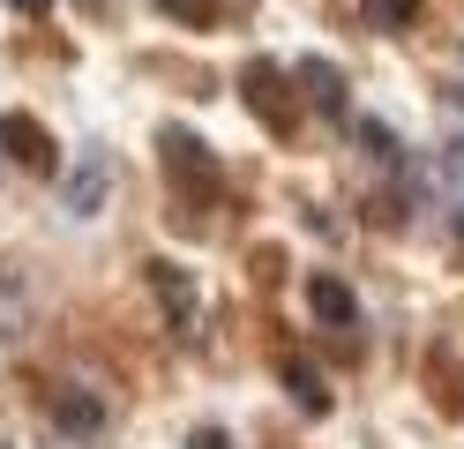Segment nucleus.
Segmentation results:
<instances>
[{"instance_id": "obj_8", "label": "nucleus", "mask_w": 464, "mask_h": 449, "mask_svg": "<svg viewBox=\"0 0 464 449\" xmlns=\"http://www.w3.org/2000/svg\"><path fill=\"white\" fill-rule=\"evenodd\" d=\"M23 329H31V278L0 262V345H15Z\"/></svg>"}, {"instance_id": "obj_14", "label": "nucleus", "mask_w": 464, "mask_h": 449, "mask_svg": "<svg viewBox=\"0 0 464 449\" xmlns=\"http://www.w3.org/2000/svg\"><path fill=\"white\" fill-rule=\"evenodd\" d=\"M172 23H210V0H158Z\"/></svg>"}, {"instance_id": "obj_18", "label": "nucleus", "mask_w": 464, "mask_h": 449, "mask_svg": "<svg viewBox=\"0 0 464 449\" xmlns=\"http://www.w3.org/2000/svg\"><path fill=\"white\" fill-rule=\"evenodd\" d=\"M450 165H457V172H464V135H457V142H450Z\"/></svg>"}, {"instance_id": "obj_1", "label": "nucleus", "mask_w": 464, "mask_h": 449, "mask_svg": "<svg viewBox=\"0 0 464 449\" xmlns=\"http://www.w3.org/2000/svg\"><path fill=\"white\" fill-rule=\"evenodd\" d=\"M158 158H165V172H172V188H180L188 202L218 188V158H210V142H202L195 128H158Z\"/></svg>"}, {"instance_id": "obj_9", "label": "nucleus", "mask_w": 464, "mask_h": 449, "mask_svg": "<svg viewBox=\"0 0 464 449\" xmlns=\"http://www.w3.org/2000/svg\"><path fill=\"white\" fill-rule=\"evenodd\" d=\"M427 382H434V405L464 419V359H450V352H434V359H427Z\"/></svg>"}, {"instance_id": "obj_2", "label": "nucleus", "mask_w": 464, "mask_h": 449, "mask_svg": "<svg viewBox=\"0 0 464 449\" xmlns=\"http://www.w3.org/2000/svg\"><path fill=\"white\" fill-rule=\"evenodd\" d=\"M0 158L38 180H61V150H53L45 120H31V112H0Z\"/></svg>"}, {"instance_id": "obj_11", "label": "nucleus", "mask_w": 464, "mask_h": 449, "mask_svg": "<svg viewBox=\"0 0 464 449\" xmlns=\"http://www.w3.org/2000/svg\"><path fill=\"white\" fill-rule=\"evenodd\" d=\"M285 382H293V397H300V412H323L330 397H323V375L307 367V359H285Z\"/></svg>"}, {"instance_id": "obj_10", "label": "nucleus", "mask_w": 464, "mask_h": 449, "mask_svg": "<svg viewBox=\"0 0 464 449\" xmlns=\"http://www.w3.org/2000/svg\"><path fill=\"white\" fill-rule=\"evenodd\" d=\"M300 83H307V98L323 112H344V75L330 68V60H300Z\"/></svg>"}, {"instance_id": "obj_15", "label": "nucleus", "mask_w": 464, "mask_h": 449, "mask_svg": "<svg viewBox=\"0 0 464 449\" xmlns=\"http://www.w3.org/2000/svg\"><path fill=\"white\" fill-rule=\"evenodd\" d=\"M188 449H232V434H218V427H195V434H188Z\"/></svg>"}, {"instance_id": "obj_17", "label": "nucleus", "mask_w": 464, "mask_h": 449, "mask_svg": "<svg viewBox=\"0 0 464 449\" xmlns=\"http://www.w3.org/2000/svg\"><path fill=\"white\" fill-rule=\"evenodd\" d=\"M450 232H457V248H464V210H450Z\"/></svg>"}, {"instance_id": "obj_3", "label": "nucleus", "mask_w": 464, "mask_h": 449, "mask_svg": "<svg viewBox=\"0 0 464 449\" xmlns=\"http://www.w3.org/2000/svg\"><path fill=\"white\" fill-rule=\"evenodd\" d=\"M240 90H247L255 120H270L277 135H293V128H300V105H293V83H285V68H270V60H247Z\"/></svg>"}, {"instance_id": "obj_16", "label": "nucleus", "mask_w": 464, "mask_h": 449, "mask_svg": "<svg viewBox=\"0 0 464 449\" xmlns=\"http://www.w3.org/2000/svg\"><path fill=\"white\" fill-rule=\"evenodd\" d=\"M15 8H23V15H45V8H53V0H15Z\"/></svg>"}, {"instance_id": "obj_13", "label": "nucleus", "mask_w": 464, "mask_h": 449, "mask_svg": "<svg viewBox=\"0 0 464 449\" xmlns=\"http://www.w3.org/2000/svg\"><path fill=\"white\" fill-rule=\"evenodd\" d=\"M360 142L374 150V158H390V165H397V135L382 128V120H360Z\"/></svg>"}, {"instance_id": "obj_7", "label": "nucleus", "mask_w": 464, "mask_h": 449, "mask_svg": "<svg viewBox=\"0 0 464 449\" xmlns=\"http://www.w3.org/2000/svg\"><path fill=\"white\" fill-rule=\"evenodd\" d=\"M307 307L323 315V322H337V329H360V299H353L344 278H330V269H314V278H307Z\"/></svg>"}, {"instance_id": "obj_6", "label": "nucleus", "mask_w": 464, "mask_h": 449, "mask_svg": "<svg viewBox=\"0 0 464 449\" xmlns=\"http://www.w3.org/2000/svg\"><path fill=\"white\" fill-rule=\"evenodd\" d=\"M45 412L61 419V434H98L105 427V397H98V389H82V382H53L45 389Z\"/></svg>"}, {"instance_id": "obj_4", "label": "nucleus", "mask_w": 464, "mask_h": 449, "mask_svg": "<svg viewBox=\"0 0 464 449\" xmlns=\"http://www.w3.org/2000/svg\"><path fill=\"white\" fill-rule=\"evenodd\" d=\"M142 278H150V292L165 299V322H172V337H195V322H202V299H195V278L180 262H142Z\"/></svg>"}, {"instance_id": "obj_12", "label": "nucleus", "mask_w": 464, "mask_h": 449, "mask_svg": "<svg viewBox=\"0 0 464 449\" xmlns=\"http://www.w3.org/2000/svg\"><path fill=\"white\" fill-rule=\"evenodd\" d=\"M367 15L382 23V30H412L420 23V0H367Z\"/></svg>"}, {"instance_id": "obj_5", "label": "nucleus", "mask_w": 464, "mask_h": 449, "mask_svg": "<svg viewBox=\"0 0 464 449\" xmlns=\"http://www.w3.org/2000/svg\"><path fill=\"white\" fill-rule=\"evenodd\" d=\"M61 195H68V218H105V202H112V158L91 150V158L61 180Z\"/></svg>"}]
</instances>
